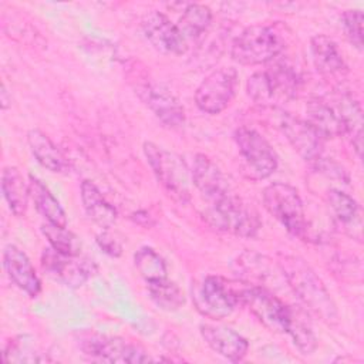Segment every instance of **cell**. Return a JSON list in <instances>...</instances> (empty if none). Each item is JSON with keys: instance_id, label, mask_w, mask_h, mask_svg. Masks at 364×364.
I'll return each instance as SVG.
<instances>
[{"instance_id": "16", "label": "cell", "mask_w": 364, "mask_h": 364, "mask_svg": "<svg viewBox=\"0 0 364 364\" xmlns=\"http://www.w3.org/2000/svg\"><path fill=\"white\" fill-rule=\"evenodd\" d=\"M3 267L9 279L28 297H37L41 282L28 256L16 245H7L3 250Z\"/></svg>"}, {"instance_id": "4", "label": "cell", "mask_w": 364, "mask_h": 364, "mask_svg": "<svg viewBox=\"0 0 364 364\" xmlns=\"http://www.w3.org/2000/svg\"><path fill=\"white\" fill-rule=\"evenodd\" d=\"M284 48L277 31L264 24L249 26L240 31L230 47V57L242 65H259L274 60Z\"/></svg>"}, {"instance_id": "5", "label": "cell", "mask_w": 364, "mask_h": 364, "mask_svg": "<svg viewBox=\"0 0 364 364\" xmlns=\"http://www.w3.org/2000/svg\"><path fill=\"white\" fill-rule=\"evenodd\" d=\"M240 282L232 283L218 274H208L193 284L192 300L196 310L212 320L230 316L240 304Z\"/></svg>"}, {"instance_id": "11", "label": "cell", "mask_w": 364, "mask_h": 364, "mask_svg": "<svg viewBox=\"0 0 364 364\" xmlns=\"http://www.w3.org/2000/svg\"><path fill=\"white\" fill-rule=\"evenodd\" d=\"M41 267L54 280L67 287H81L95 272V263L81 255L73 256L57 252L51 246L41 253Z\"/></svg>"}, {"instance_id": "19", "label": "cell", "mask_w": 364, "mask_h": 364, "mask_svg": "<svg viewBox=\"0 0 364 364\" xmlns=\"http://www.w3.org/2000/svg\"><path fill=\"white\" fill-rule=\"evenodd\" d=\"M306 121L323 138H337L346 135L343 119L333 104L321 98H313L306 105Z\"/></svg>"}, {"instance_id": "29", "label": "cell", "mask_w": 364, "mask_h": 364, "mask_svg": "<svg viewBox=\"0 0 364 364\" xmlns=\"http://www.w3.org/2000/svg\"><path fill=\"white\" fill-rule=\"evenodd\" d=\"M134 266L138 274L148 283L166 279L168 267L162 256L149 246L139 247L134 255Z\"/></svg>"}, {"instance_id": "26", "label": "cell", "mask_w": 364, "mask_h": 364, "mask_svg": "<svg viewBox=\"0 0 364 364\" xmlns=\"http://www.w3.org/2000/svg\"><path fill=\"white\" fill-rule=\"evenodd\" d=\"M326 199L336 222L340 226L344 229H353V226L361 223L360 205L353 196L341 189L331 188L327 191Z\"/></svg>"}, {"instance_id": "22", "label": "cell", "mask_w": 364, "mask_h": 364, "mask_svg": "<svg viewBox=\"0 0 364 364\" xmlns=\"http://www.w3.org/2000/svg\"><path fill=\"white\" fill-rule=\"evenodd\" d=\"M27 144L37 162L54 173H63L68 169V161L61 149L40 129H30Z\"/></svg>"}, {"instance_id": "32", "label": "cell", "mask_w": 364, "mask_h": 364, "mask_svg": "<svg viewBox=\"0 0 364 364\" xmlns=\"http://www.w3.org/2000/svg\"><path fill=\"white\" fill-rule=\"evenodd\" d=\"M287 334L291 337L293 344L301 354H311L317 348V338L310 326L294 313Z\"/></svg>"}, {"instance_id": "2", "label": "cell", "mask_w": 364, "mask_h": 364, "mask_svg": "<svg viewBox=\"0 0 364 364\" xmlns=\"http://www.w3.org/2000/svg\"><path fill=\"white\" fill-rule=\"evenodd\" d=\"M203 219L216 230L246 239L256 237L262 228L257 212L233 192L210 202L203 210Z\"/></svg>"}, {"instance_id": "20", "label": "cell", "mask_w": 364, "mask_h": 364, "mask_svg": "<svg viewBox=\"0 0 364 364\" xmlns=\"http://www.w3.org/2000/svg\"><path fill=\"white\" fill-rule=\"evenodd\" d=\"M80 196L85 213L95 225L104 230H108L115 223L118 216L117 209L105 199L92 181L84 179L81 182Z\"/></svg>"}, {"instance_id": "14", "label": "cell", "mask_w": 364, "mask_h": 364, "mask_svg": "<svg viewBox=\"0 0 364 364\" xmlns=\"http://www.w3.org/2000/svg\"><path fill=\"white\" fill-rule=\"evenodd\" d=\"M280 131L293 146V149L307 162L313 164L323 156L324 139L306 121L283 112L279 119Z\"/></svg>"}, {"instance_id": "10", "label": "cell", "mask_w": 364, "mask_h": 364, "mask_svg": "<svg viewBox=\"0 0 364 364\" xmlns=\"http://www.w3.org/2000/svg\"><path fill=\"white\" fill-rule=\"evenodd\" d=\"M80 347L87 357L97 361L135 364L152 360L142 347L132 344L121 337L91 333L81 338Z\"/></svg>"}, {"instance_id": "35", "label": "cell", "mask_w": 364, "mask_h": 364, "mask_svg": "<svg viewBox=\"0 0 364 364\" xmlns=\"http://www.w3.org/2000/svg\"><path fill=\"white\" fill-rule=\"evenodd\" d=\"M311 165L314 166V169H317L318 172L324 173V175L328 176V178L338 179V181L344 182V183H348V181H350V178H348L346 169H344L341 165H338L337 162L331 161V159H324L323 156H320V158H318L316 162H313Z\"/></svg>"}, {"instance_id": "3", "label": "cell", "mask_w": 364, "mask_h": 364, "mask_svg": "<svg viewBox=\"0 0 364 364\" xmlns=\"http://www.w3.org/2000/svg\"><path fill=\"white\" fill-rule=\"evenodd\" d=\"M142 151L156 181L161 183L165 192L173 200L186 203L191 198V172L185 161L178 154L171 152L154 142H144Z\"/></svg>"}, {"instance_id": "30", "label": "cell", "mask_w": 364, "mask_h": 364, "mask_svg": "<svg viewBox=\"0 0 364 364\" xmlns=\"http://www.w3.org/2000/svg\"><path fill=\"white\" fill-rule=\"evenodd\" d=\"M148 293L156 307L165 311H175L185 303L182 290L175 282L169 280L168 277L154 283H148Z\"/></svg>"}, {"instance_id": "9", "label": "cell", "mask_w": 364, "mask_h": 364, "mask_svg": "<svg viewBox=\"0 0 364 364\" xmlns=\"http://www.w3.org/2000/svg\"><path fill=\"white\" fill-rule=\"evenodd\" d=\"M237 78V71L233 67L213 70L202 80L195 91L196 107L210 115L225 111L236 94Z\"/></svg>"}, {"instance_id": "7", "label": "cell", "mask_w": 364, "mask_h": 364, "mask_svg": "<svg viewBox=\"0 0 364 364\" xmlns=\"http://www.w3.org/2000/svg\"><path fill=\"white\" fill-rule=\"evenodd\" d=\"M263 205L293 236L303 237L307 232L303 200L299 191L286 182H273L263 189Z\"/></svg>"}, {"instance_id": "25", "label": "cell", "mask_w": 364, "mask_h": 364, "mask_svg": "<svg viewBox=\"0 0 364 364\" xmlns=\"http://www.w3.org/2000/svg\"><path fill=\"white\" fill-rule=\"evenodd\" d=\"M212 23V10L208 6L189 3L185 6L178 21V28L188 43L189 40L200 38Z\"/></svg>"}, {"instance_id": "17", "label": "cell", "mask_w": 364, "mask_h": 364, "mask_svg": "<svg viewBox=\"0 0 364 364\" xmlns=\"http://www.w3.org/2000/svg\"><path fill=\"white\" fill-rule=\"evenodd\" d=\"M199 331L205 343L219 355L229 361L237 363L245 358L249 350L247 340L226 326L200 324Z\"/></svg>"}, {"instance_id": "18", "label": "cell", "mask_w": 364, "mask_h": 364, "mask_svg": "<svg viewBox=\"0 0 364 364\" xmlns=\"http://www.w3.org/2000/svg\"><path fill=\"white\" fill-rule=\"evenodd\" d=\"M310 55L316 70L321 75H340L347 70V64L337 43L326 34H316L311 37Z\"/></svg>"}, {"instance_id": "6", "label": "cell", "mask_w": 364, "mask_h": 364, "mask_svg": "<svg viewBox=\"0 0 364 364\" xmlns=\"http://www.w3.org/2000/svg\"><path fill=\"white\" fill-rule=\"evenodd\" d=\"M239 297L240 304L246 306L263 326L272 331L287 334L294 311L273 291L264 286L249 284L240 280Z\"/></svg>"}, {"instance_id": "15", "label": "cell", "mask_w": 364, "mask_h": 364, "mask_svg": "<svg viewBox=\"0 0 364 364\" xmlns=\"http://www.w3.org/2000/svg\"><path fill=\"white\" fill-rule=\"evenodd\" d=\"M191 179L198 192L210 203L230 193V185L222 169L206 155L198 154L191 169Z\"/></svg>"}, {"instance_id": "28", "label": "cell", "mask_w": 364, "mask_h": 364, "mask_svg": "<svg viewBox=\"0 0 364 364\" xmlns=\"http://www.w3.org/2000/svg\"><path fill=\"white\" fill-rule=\"evenodd\" d=\"M3 360L6 363H44L50 361L47 354H44L33 337L27 334L17 336L7 341L3 348Z\"/></svg>"}, {"instance_id": "34", "label": "cell", "mask_w": 364, "mask_h": 364, "mask_svg": "<svg viewBox=\"0 0 364 364\" xmlns=\"http://www.w3.org/2000/svg\"><path fill=\"white\" fill-rule=\"evenodd\" d=\"M341 26L348 41L358 50H363V11L346 10L341 14Z\"/></svg>"}, {"instance_id": "23", "label": "cell", "mask_w": 364, "mask_h": 364, "mask_svg": "<svg viewBox=\"0 0 364 364\" xmlns=\"http://www.w3.org/2000/svg\"><path fill=\"white\" fill-rule=\"evenodd\" d=\"M28 191L30 199L33 200L36 209L43 215L46 222L58 226H67V215L63 206L51 193V191L34 175H28Z\"/></svg>"}, {"instance_id": "12", "label": "cell", "mask_w": 364, "mask_h": 364, "mask_svg": "<svg viewBox=\"0 0 364 364\" xmlns=\"http://www.w3.org/2000/svg\"><path fill=\"white\" fill-rule=\"evenodd\" d=\"M141 27L149 44L162 54L181 55L188 48V43L182 37L178 26L162 11L152 10L145 14Z\"/></svg>"}, {"instance_id": "31", "label": "cell", "mask_w": 364, "mask_h": 364, "mask_svg": "<svg viewBox=\"0 0 364 364\" xmlns=\"http://www.w3.org/2000/svg\"><path fill=\"white\" fill-rule=\"evenodd\" d=\"M41 233L46 236L50 246L57 252L73 256L81 255V240L75 233L68 230L67 226L46 222L41 225Z\"/></svg>"}, {"instance_id": "8", "label": "cell", "mask_w": 364, "mask_h": 364, "mask_svg": "<svg viewBox=\"0 0 364 364\" xmlns=\"http://www.w3.org/2000/svg\"><path fill=\"white\" fill-rule=\"evenodd\" d=\"M233 139L240 158L255 178L264 179L274 173L279 166V156L260 132L249 127H239L233 134Z\"/></svg>"}, {"instance_id": "36", "label": "cell", "mask_w": 364, "mask_h": 364, "mask_svg": "<svg viewBox=\"0 0 364 364\" xmlns=\"http://www.w3.org/2000/svg\"><path fill=\"white\" fill-rule=\"evenodd\" d=\"M97 245L100 246V249L107 253L108 256H112V257H118L121 253H122V246L121 243L114 237L111 236L107 230L101 232L100 235H97Z\"/></svg>"}, {"instance_id": "37", "label": "cell", "mask_w": 364, "mask_h": 364, "mask_svg": "<svg viewBox=\"0 0 364 364\" xmlns=\"http://www.w3.org/2000/svg\"><path fill=\"white\" fill-rule=\"evenodd\" d=\"M0 105H1V109H7L11 105V95H9V91L4 82L1 84V90H0Z\"/></svg>"}, {"instance_id": "27", "label": "cell", "mask_w": 364, "mask_h": 364, "mask_svg": "<svg viewBox=\"0 0 364 364\" xmlns=\"http://www.w3.org/2000/svg\"><path fill=\"white\" fill-rule=\"evenodd\" d=\"M276 264H273L266 256H262L255 252H245L235 262V272L237 273L242 282L262 286L264 279L269 274H273L272 270Z\"/></svg>"}, {"instance_id": "24", "label": "cell", "mask_w": 364, "mask_h": 364, "mask_svg": "<svg viewBox=\"0 0 364 364\" xmlns=\"http://www.w3.org/2000/svg\"><path fill=\"white\" fill-rule=\"evenodd\" d=\"M1 192L9 209L16 216H23L27 210L30 191L20 171L14 166H6L1 172Z\"/></svg>"}, {"instance_id": "1", "label": "cell", "mask_w": 364, "mask_h": 364, "mask_svg": "<svg viewBox=\"0 0 364 364\" xmlns=\"http://www.w3.org/2000/svg\"><path fill=\"white\" fill-rule=\"evenodd\" d=\"M277 264L287 286L313 316L326 323L337 318L336 304L324 283L301 257L282 255Z\"/></svg>"}, {"instance_id": "33", "label": "cell", "mask_w": 364, "mask_h": 364, "mask_svg": "<svg viewBox=\"0 0 364 364\" xmlns=\"http://www.w3.org/2000/svg\"><path fill=\"white\" fill-rule=\"evenodd\" d=\"M246 91H247V95L259 105L274 104L273 94H272V90H270V85H269L264 71L255 73L253 75H250L247 78Z\"/></svg>"}, {"instance_id": "21", "label": "cell", "mask_w": 364, "mask_h": 364, "mask_svg": "<svg viewBox=\"0 0 364 364\" xmlns=\"http://www.w3.org/2000/svg\"><path fill=\"white\" fill-rule=\"evenodd\" d=\"M276 58L272 60L269 68L264 70L273 100H293L300 91L301 77L291 64L286 61H276Z\"/></svg>"}, {"instance_id": "13", "label": "cell", "mask_w": 364, "mask_h": 364, "mask_svg": "<svg viewBox=\"0 0 364 364\" xmlns=\"http://www.w3.org/2000/svg\"><path fill=\"white\" fill-rule=\"evenodd\" d=\"M144 104L169 128H179L185 122V109L169 88L158 82H145L136 90Z\"/></svg>"}]
</instances>
